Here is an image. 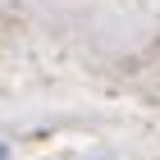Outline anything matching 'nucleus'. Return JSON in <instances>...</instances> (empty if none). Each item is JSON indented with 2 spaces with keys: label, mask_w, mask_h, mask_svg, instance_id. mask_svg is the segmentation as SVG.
<instances>
[{
  "label": "nucleus",
  "mask_w": 160,
  "mask_h": 160,
  "mask_svg": "<svg viewBox=\"0 0 160 160\" xmlns=\"http://www.w3.org/2000/svg\"><path fill=\"white\" fill-rule=\"evenodd\" d=\"M0 160H5V147H0Z\"/></svg>",
  "instance_id": "nucleus-1"
}]
</instances>
